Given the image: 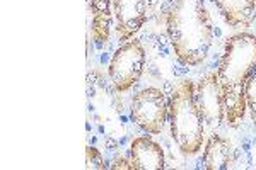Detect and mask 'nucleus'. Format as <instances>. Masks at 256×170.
<instances>
[{"mask_svg": "<svg viewBox=\"0 0 256 170\" xmlns=\"http://www.w3.org/2000/svg\"><path fill=\"white\" fill-rule=\"evenodd\" d=\"M222 17L232 27H248L254 19L256 0H214Z\"/></svg>", "mask_w": 256, "mask_h": 170, "instance_id": "9", "label": "nucleus"}, {"mask_svg": "<svg viewBox=\"0 0 256 170\" xmlns=\"http://www.w3.org/2000/svg\"><path fill=\"white\" fill-rule=\"evenodd\" d=\"M232 164V145L220 135H212L205 145L204 167L207 170H227Z\"/></svg>", "mask_w": 256, "mask_h": 170, "instance_id": "10", "label": "nucleus"}, {"mask_svg": "<svg viewBox=\"0 0 256 170\" xmlns=\"http://www.w3.org/2000/svg\"><path fill=\"white\" fill-rule=\"evenodd\" d=\"M246 106H248V109H250L251 123H253L254 131H256V75L251 77L246 85Z\"/></svg>", "mask_w": 256, "mask_h": 170, "instance_id": "12", "label": "nucleus"}, {"mask_svg": "<svg viewBox=\"0 0 256 170\" xmlns=\"http://www.w3.org/2000/svg\"><path fill=\"white\" fill-rule=\"evenodd\" d=\"M256 73V36L238 32L226 41L217 70L226 104V118L232 128L242 123L246 106V85Z\"/></svg>", "mask_w": 256, "mask_h": 170, "instance_id": "1", "label": "nucleus"}, {"mask_svg": "<svg viewBox=\"0 0 256 170\" xmlns=\"http://www.w3.org/2000/svg\"><path fill=\"white\" fill-rule=\"evenodd\" d=\"M130 162L135 170H162L166 167L160 145L147 136L134 140L130 147Z\"/></svg>", "mask_w": 256, "mask_h": 170, "instance_id": "8", "label": "nucleus"}, {"mask_svg": "<svg viewBox=\"0 0 256 170\" xmlns=\"http://www.w3.org/2000/svg\"><path fill=\"white\" fill-rule=\"evenodd\" d=\"M116 32L122 41H128L144 26L147 17L146 0H113Z\"/></svg>", "mask_w": 256, "mask_h": 170, "instance_id": "7", "label": "nucleus"}, {"mask_svg": "<svg viewBox=\"0 0 256 170\" xmlns=\"http://www.w3.org/2000/svg\"><path fill=\"white\" fill-rule=\"evenodd\" d=\"M168 102L159 89L147 87L140 90L132 101V119L137 123L140 130L158 135L162 131L168 118Z\"/></svg>", "mask_w": 256, "mask_h": 170, "instance_id": "5", "label": "nucleus"}, {"mask_svg": "<svg viewBox=\"0 0 256 170\" xmlns=\"http://www.w3.org/2000/svg\"><path fill=\"white\" fill-rule=\"evenodd\" d=\"M168 34L174 55L184 65L196 66L207 58L214 26L205 0H171Z\"/></svg>", "mask_w": 256, "mask_h": 170, "instance_id": "2", "label": "nucleus"}, {"mask_svg": "<svg viewBox=\"0 0 256 170\" xmlns=\"http://www.w3.org/2000/svg\"><path fill=\"white\" fill-rule=\"evenodd\" d=\"M195 99L204 123L208 126H220L226 116L224 95L217 73H207L195 87Z\"/></svg>", "mask_w": 256, "mask_h": 170, "instance_id": "6", "label": "nucleus"}, {"mask_svg": "<svg viewBox=\"0 0 256 170\" xmlns=\"http://www.w3.org/2000/svg\"><path fill=\"white\" fill-rule=\"evenodd\" d=\"M171 135L184 155H195L202 150L205 138L204 118L196 106L195 85L192 80H183L172 90L168 106Z\"/></svg>", "mask_w": 256, "mask_h": 170, "instance_id": "3", "label": "nucleus"}, {"mask_svg": "<svg viewBox=\"0 0 256 170\" xmlns=\"http://www.w3.org/2000/svg\"><path fill=\"white\" fill-rule=\"evenodd\" d=\"M111 169H113V170H123V169L135 170L134 165H132V162H126L125 159H116V160L113 162V165H111Z\"/></svg>", "mask_w": 256, "mask_h": 170, "instance_id": "14", "label": "nucleus"}, {"mask_svg": "<svg viewBox=\"0 0 256 170\" xmlns=\"http://www.w3.org/2000/svg\"><path fill=\"white\" fill-rule=\"evenodd\" d=\"M89 9L92 10V34L96 41H106L110 38L111 12L110 0H89Z\"/></svg>", "mask_w": 256, "mask_h": 170, "instance_id": "11", "label": "nucleus"}, {"mask_svg": "<svg viewBox=\"0 0 256 170\" xmlns=\"http://www.w3.org/2000/svg\"><path fill=\"white\" fill-rule=\"evenodd\" d=\"M86 162H88V165H86L88 169H92V170L106 169V164H104V160H102L101 153H99L98 148H94V147L86 148Z\"/></svg>", "mask_w": 256, "mask_h": 170, "instance_id": "13", "label": "nucleus"}, {"mask_svg": "<svg viewBox=\"0 0 256 170\" xmlns=\"http://www.w3.org/2000/svg\"><path fill=\"white\" fill-rule=\"evenodd\" d=\"M146 68V49L138 41H128L110 61V78L114 89L126 92L138 82Z\"/></svg>", "mask_w": 256, "mask_h": 170, "instance_id": "4", "label": "nucleus"}]
</instances>
